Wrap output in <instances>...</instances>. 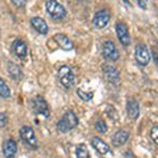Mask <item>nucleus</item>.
I'll use <instances>...</instances> for the list:
<instances>
[{
	"instance_id": "nucleus-9",
	"label": "nucleus",
	"mask_w": 158,
	"mask_h": 158,
	"mask_svg": "<svg viewBox=\"0 0 158 158\" xmlns=\"http://www.w3.org/2000/svg\"><path fill=\"white\" fill-rule=\"evenodd\" d=\"M115 30H116L117 37H118L121 44L124 45V47L130 45V43H131V38H130V34H129L127 25L124 23H122V22H118L115 27Z\"/></svg>"
},
{
	"instance_id": "nucleus-18",
	"label": "nucleus",
	"mask_w": 158,
	"mask_h": 158,
	"mask_svg": "<svg viewBox=\"0 0 158 158\" xmlns=\"http://www.w3.org/2000/svg\"><path fill=\"white\" fill-rule=\"evenodd\" d=\"M7 71H9L10 76L14 79V80H20L22 78V71L20 69L19 65H17L16 63L9 61L7 62Z\"/></svg>"
},
{
	"instance_id": "nucleus-20",
	"label": "nucleus",
	"mask_w": 158,
	"mask_h": 158,
	"mask_svg": "<svg viewBox=\"0 0 158 158\" xmlns=\"http://www.w3.org/2000/svg\"><path fill=\"white\" fill-rule=\"evenodd\" d=\"M0 97L2 98H9L11 97V91H10L9 86L6 82H4V80L0 77Z\"/></svg>"
},
{
	"instance_id": "nucleus-25",
	"label": "nucleus",
	"mask_w": 158,
	"mask_h": 158,
	"mask_svg": "<svg viewBox=\"0 0 158 158\" xmlns=\"http://www.w3.org/2000/svg\"><path fill=\"white\" fill-rule=\"evenodd\" d=\"M12 3L14 4L15 6L21 9V7L25 6V4H27V0H12Z\"/></svg>"
},
{
	"instance_id": "nucleus-24",
	"label": "nucleus",
	"mask_w": 158,
	"mask_h": 158,
	"mask_svg": "<svg viewBox=\"0 0 158 158\" xmlns=\"http://www.w3.org/2000/svg\"><path fill=\"white\" fill-rule=\"evenodd\" d=\"M151 137L154 140V142L156 144H158V126L153 127L151 130Z\"/></svg>"
},
{
	"instance_id": "nucleus-8",
	"label": "nucleus",
	"mask_w": 158,
	"mask_h": 158,
	"mask_svg": "<svg viewBox=\"0 0 158 158\" xmlns=\"http://www.w3.org/2000/svg\"><path fill=\"white\" fill-rule=\"evenodd\" d=\"M102 55L106 59L111 61H116L119 59V53L117 51L113 41L108 40L102 45Z\"/></svg>"
},
{
	"instance_id": "nucleus-7",
	"label": "nucleus",
	"mask_w": 158,
	"mask_h": 158,
	"mask_svg": "<svg viewBox=\"0 0 158 158\" xmlns=\"http://www.w3.org/2000/svg\"><path fill=\"white\" fill-rule=\"evenodd\" d=\"M102 71L104 74V77L109 82H111L112 85H119L120 82V75H119L118 70L113 67L111 64H103Z\"/></svg>"
},
{
	"instance_id": "nucleus-21",
	"label": "nucleus",
	"mask_w": 158,
	"mask_h": 158,
	"mask_svg": "<svg viewBox=\"0 0 158 158\" xmlns=\"http://www.w3.org/2000/svg\"><path fill=\"white\" fill-rule=\"evenodd\" d=\"M106 115L114 121H117L119 119V116H118V114H117L116 109L114 108L113 106H111V104H109V106H106Z\"/></svg>"
},
{
	"instance_id": "nucleus-12",
	"label": "nucleus",
	"mask_w": 158,
	"mask_h": 158,
	"mask_svg": "<svg viewBox=\"0 0 158 158\" xmlns=\"http://www.w3.org/2000/svg\"><path fill=\"white\" fill-rule=\"evenodd\" d=\"M31 25H32V27H34V30L39 33V34L45 35L49 32V27H48L47 22L42 18H40V17H33V18L31 19Z\"/></svg>"
},
{
	"instance_id": "nucleus-19",
	"label": "nucleus",
	"mask_w": 158,
	"mask_h": 158,
	"mask_svg": "<svg viewBox=\"0 0 158 158\" xmlns=\"http://www.w3.org/2000/svg\"><path fill=\"white\" fill-rule=\"evenodd\" d=\"M76 156L77 158H90V153H89L88 148L85 144H79L76 148Z\"/></svg>"
},
{
	"instance_id": "nucleus-26",
	"label": "nucleus",
	"mask_w": 158,
	"mask_h": 158,
	"mask_svg": "<svg viewBox=\"0 0 158 158\" xmlns=\"http://www.w3.org/2000/svg\"><path fill=\"white\" fill-rule=\"evenodd\" d=\"M7 122V117L4 113H0V127H4Z\"/></svg>"
},
{
	"instance_id": "nucleus-16",
	"label": "nucleus",
	"mask_w": 158,
	"mask_h": 158,
	"mask_svg": "<svg viewBox=\"0 0 158 158\" xmlns=\"http://www.w3.org/2000/svg\"><path fill=\"white\" fill-rule=\"evenodd\" d=\"M127 112L131 119H137L139 116V104L135 99H129L127 102Z\"/></svg>"
},
{
	"instance_id": "nucleus-22",
	"label": "nucleus",
	"mask_w": 158,
	"mask_h": 158,
	"mask_svg": "<svg viewBox=\"0 0 158 158\" xmlns=\"http://www.w3.org/2000/svg\"><path fill=\"white\" fill-rule=\"evenodd\" d=\"M77 95L79 96V98L82 99L83 101H90L92 98H93V93L91 92H85L82 91L81 89H78L77 90Z\"/></svg>"
},
{
	"instance_id": "nucleus-23",
	"label": "nucleus",
	"mask_w": 158,
	"mask_h": 158,
	"mask_svg": "<svg viewBox=\"0 0 158 158\" xmlns=\"http://www.w3.org/2000/svg\"><path fill=\"white\" fill-rule=\"evenodd\" d=\"M95 130L99 132V133L104 134L106 132V130H108V126H106V123L103 120H98L95 123Z\"/></svg>"
},
{
	"instance_id": "nucleus-14",
	"label": "nucleus",
	"mask_w": 158,
	"mask_h": 158,
	"mask_svg": "<svg viewBox=\"0 0 158 158\" xmlns=\"http://www.w3.org/2000/svg\"><path fill=\"white\" fill-rule=\"evenodd\" d=\"M54 40L58 45L64 51H71L74 48V43L68 36L63 34H57L54 36Z\"/></svg>"
},
{
	"instance_id": "nucleus-3",
	"label": "nucleus",
	"mask_w": 158,
	"mask_h": 158,
	"mask_svg": "<svg viewBox=\"0 0 158 158\" xmlns=\"http://www.w3.org/2000/svg\"><path fill=\"white\" fill-rule=\"evenodd\" d=\"M58 78H59L61 85L67 89H71L74 85V83H75L74 73L68 65H62L58 70Z\"/></svg>"
},
{
	"instance_id": "nucleus-27",
	"label": "nucleus",
	"mask_w": 158,
	"mask_h": 158,
	"mask_svg": "<svg viewBox=\"0 0 158 158\" xmlns=\"http://www.w3.org/2000/svg\"><path fill=\"white\" fill-rule=\"evenodd\" d=\"M136 2L138 3V6L141 7V9H147L148 0H136Z\"/></svg>"
},
{
	"instance_id": "nucleus-28",
	"label": "nucleus",
	"mask_w": 158,
	"mask_h": 158,
	"mask_svg": "<svg viewBox=\"0 0 158 158\" xmlns=\"http://www.w3.org/2000/svg\"><path fill=\"white\" fill-rule=\"evenodd\" d=\"M122 1H124V2H126V3L130 4V1H129V0H122Z\"/></svg>"
},
{
	"instance_id": "nucleus-4",
	"label": "nucleus",
	"mask_w": 158,
	"mask_h": 158,
	"mask_svg": "<svg viewBox=\"0 0 158 158\" xmlns=\"http://www.w3.org/2000/svg\"><path fill=\"white\" fill-rule=\"evenodd\" d=\"M31 104H32V110L34 111L35 114L37 115H42L45 118L50 116V111L49 106H48L47 101L44 100V98L42 96H35L34 98L31 100Z\"/></svg>"
},
{
	"instance_id": "nucleus-5",
	"label": "nucleus",
	"mask_w": 158,
	"mask_h": 158,
	"mask_svg": "<svg viewBox=\"0 0 158 158\" xmlns=\"http://www.w3.org/2000/svg\"><path fill=\"white\" fill-rule=\"evenodd\" d=\"M20 137H21L22 141L27 144V147H30L31 149H37L38 148V141L37 138L35 136L34 131L32 128L27 126H24L20 129Z\"/></svg>"
},
{
	"instance_id": "nucleus-10",
	"label": "nucleus",
	"mask_w": 158,
	"mask_h": 158,
	"mask_svg": "<svg viewBox=\"0 0 158 158\" xmlns=\"http://www.w3.org/2000/svg\"><path fill=\"white\" fill-rule=\"evenodd\" d=\"M110 18H111V16H110V14L106 11H99L95 14V16H94L93 18V24L95 27H97V29H103V27H106V25H108L109 21H110Z\"/></svg>"
},
{
	"instance_id": "nucleus-2",
	"label": "nucleus",
	"mask_w": 158,
	"mask_h": 158,
	"mask_svg": "<svg viewBox=\"0 0 158 158\" xmlns=\"http://www.w3.org/2000/svg\"><path fill=\"white\" fill-rule=\"evenodd\" d=\"M45 9H47L48 14L55 20L64 18L67 15V11L63 6L56 0H48L45 3Z\"/></svg>"
},
{
	"instance_id": "nucleus-13",
	"label": "nucleus",
	"mask_w": 158,
	"mask_h": 158,
	"mask_svg": "<svg viewBox=\"0 0 158 158\" xmlns=\"http://www.w3.org/2000/svg\"><path fill=\"white\" fill-rule=\"evenodd\" d=\"M2 152L6 158H14L17 153V143L15 140L9 139L4 141L3 147H2Z\"/></svg>"
},
{
	"instance_id": "nucleus-17",
	"label": "nucleus",
	"mask_w": 158,
	"mask_h": 158,
	"mask_svg": "<svg viewBox=\"0 0 158 158\" xmlns=\"http://www.w3.org/2000/svg\"><path fill=\"white\" fill-rule=\"evenodd\" d=\"M91 143H92V147H93L99 154L106 155L110 152V147L103 141V140H101L100 138H98V137H94V138L92 139Z\"/></svg>"
},
{
	"instance_id": "nucleus-6",
	"label": "nucleus",
	"mask_w": 158,
	"mask_h": 158,
	"mask_svg": "<svg viewBox=\"0 0 158 158\" xmlns=\"http://www.w3.org/2000/svg\"><path fill=\"white\" fill-rule=\"evenodd\" d=\"M135 58L136 61L140 65H147L149 64L151 60V55L148 50L147 45L144 44H138L135 49Z\"/></svg>"
},
{
	"instance_id": "nucleus-15",
	"label": "nucleus",
	"mask_w": 158,
	"mask_h": 158,
	"mask_svg": "<svg viewBox=\"0 0 158 158\" xmlns=\"http://www.w3.org/2000/svg\"><path fill=\"white\" fill-rule=\"evenodd\" d=\"M129 139V133L124 130H120V131L116 132L112 137V143L114 147H121L128 141Z\"/></svg>"
},
{
	"instance_id": "nucleus-1",
	"label": "nucleus",
	"mask_w": 158,
	"mask_h": 158,
	"mask_svg": "<svg viewBox=\"0 0 158 158\" xmlns=\"http://www.w3.org/2000/svg\"><path fill=\"white\" fill-rule=\"evenodd\" d=\"M78 118L73 112L68 111L64 113L62 118L57 122V130L60 133H67V132L71 131L78 124Z\"/></svg>"
},
{
	"instance_id": "nucleus-11",
	"label": "nucleus",
	"mask_w": 158,
	"mask_h": 158,
	"mask_svg": "<svg viewBox=\"0 0 158 158\" xmlns=\"http://www.w3.org/2000/svg\"><path fill=\"white\" fill-rule=\"evenodd\" d=\"M13 51H14L15 55L20 59H24L27 53V47L25 44L24 41H22L21 39L17 38L14 42H13Z\"/></svg>"
}]
</instances>
